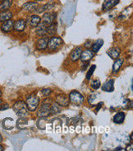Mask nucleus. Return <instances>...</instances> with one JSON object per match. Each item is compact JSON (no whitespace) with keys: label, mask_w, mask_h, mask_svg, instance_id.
Returning a JSON list of instances; mask_svg holds the SVG:
<instances>
[{"label":"nucleus","mask_w":133,"mask_h":151,"mask_svg":"<svg viewBox=\"0 0 133 151\" xmlns=\"http://www.w3.org/2000/svg\"><path fill=\"white\" fill-rule=\"evenodd\" d=\"M13 110L19 116H24L28 114L26 103L23 101H17L13 105Z\"/></svg>","instance_id":"f257e3e1"},{"label":"nucleus","mask_w":133,"mask_h":151,"mask_svg":"<svg viewBox=\"0 0 133 151\" xmlns=\"http://www.w3.org/2000/svg\"><path fill=\"white\" fill-rule=\"evenodd\" d=\"M40 102V98L38 96L35 95V94H31L26 98V106L28 108V111H35L36 110L38 105Z\"/></svg>","instance_id":"f03ea898"},{"label":"nucleus","mask_w":133,"mask_h":151,"mask_svg":"<svg viewBox=\"0 0 133 151\" xmlns=\"http://www.w3.org/2000/svg\"><path fill=\"white\" fill-rule=\"evenodd\" d=\"M63 44V39L59 37H53L48 41L47 48L49 50H56Z\"/></svg>","instance_id":"7ed1b4c3"},{"label":"nucleus","mask_w":133,"mask_h":151,"mask_svg":"<svg viewBox=\"0 0 133 151\" xmlns=\"http://www.w3.org/2000/svg\"><path fill=\"white\" fill-rule=\"evenodd\" d=\"M69 101L74 105L80 106L84 102V97L77 91H72L69 95Z\"/></svg>","instance_id":"20e7f679"},{"label":"nucleus","mask_w":133,"mask_h":151,"mask_svg":"<svg viewBox=\"0 0 133 151\" xmlns=\"http://www.w3.org/2000/svg\"><path fill=\"white\" fill-rule=\"evenodd\" d=\"M51 102H47V100L43 102L41 107L38 109L37 114L40 117H47L50 115V108H51Z\"/></svg>","instance_id":"39448f33"},{"label":"nucleus","mask_w":133,"mask_h":151,"mask_svg":"<svg viewBox=\"0 0 133 151\" xmlns=\"http://www.w3.org/2000/svg\"><path fill=\"white\" fill-rule=\"evenodd\" d=\"M57 17V12H45L44 14V16L42 17V22L44 23L45 25H50L53 23V22H55V19Z\"/></svg>","instance_id":"423d86ee"},{"label":"nucleus","mask_w":133,"mask_h":151,"mask_svg":"<svg viewBox=\"0 0 133 151\" xmlns=\"http://www.w3.org/2000/svg\"><path fill=\"white\" fill-rule=\"evenodd\" d=\"M41 17L38 15H31V16L28 17L27 20L26 21V24L31 27H36L37 26L41 23Z\"/></svg>","instance_id":"0eeeda50"},{"label":"nucleus","mask_w":133,"mask_h":151,"mask_svg":"<svg viewBox=\"0 0 133 151\" xmlns=\"http://www.w3.org/2000/svg\"><path fill=\"white\" fill-rule=\"evenodd\" d=\"M56 102L61 106H68L70 103L69 98L65 94H59L56 96Z\"/></svg>","instance_id":"6e6552de"},{"label":"nucleus","mask_w":133,"mask_h":151,"mask_svg":"<svg viewBox=\"0 0 133 151\" xmlns=\"http://www.w3.org/2000/svg\"><path fill=\"white\" fill-rule=\"evenodd\" d=\"M119 2L120 0H105L102 8L104 11H109L119 4Z\"/></svg>","instance_id":"1a4fd4ad"},{"label":"nucleus","mask_w":133,"mask_h":151,"mask_svg":"<svg viewBox=\"0 0 133 151\" xmlns=\"http://www.w3.org/2000/svg\"><path fill=\"white\" fill-rule=\"evenodd\" d=\"M94 55H95V53L93 52L92 50H85L84 51H81L80 59H81L82 62H88L94 57Z\"/></svg>","instance_id":"9d476101"},{"label":"nucleus","mask_w":133,"mask_h":151,"mask_svg":"<svg viewBox=\"0 0 133 151\" xmlns=\"http://www.w3.org/2000/svg\"><path fill=\"white\" fill-rule=\"evenodd\" d=\"M26 26V22L24 19H19V20H16L14 24H13V29L17 32H21L24 31L25 27Z\"/></svg>","instance_id":"9b49d317"},{"label":"nucleus","mask_w":133,"mask_h":151,"mask_svg":"<svg viewBox=\"0 0 133 151\" xmlns=\"http://www.w3.org/2000/svg\"><path fill=\"white\" fill-rule=\"evenodd\" d=\"M13 24H14V22L12 19L5 21V22H4V23L2 24V26H1V30L4 32H11L13 30Z\"/></svg>","instance_id":"f8f14e48"},{"label":"nucleus","mask_w":133,"mask_h":151,"mask_svg":"<svg viewBox=\"0 0 133 151\" xmlns=\"http://www.w3.org/2000/svg\"><path fill=\"white\" fill-rule=\"evenodd\" d=\"M38 6H39V4H37L36 2H27L23 4L22 9L26 12H34V11H36Z\"/></svg>","instance_id":"ddd939ff"},{"label":"nucleus","mask_w":133,"mask_h":151,"mask_svg":"<svg viewBox=\"0 0 133 151\" xmlns=\"http://www.w3.org/2000/svg\"><path fill=\"white\" fill-rule=\"evenodd\" d=\"M55 7V4L54 3H48V4H46L43 5V6H38L37 8L36 9V12H38V13H41V12H45V11H48V10H52L53 9V8Z\"/></svg>","instance_id":"4468645a"},{"label":"nucleus","mask_w":133,"mask_h":151,"mask_svg":"<svg viewBox=\"0 0 133 151\" xmlns=\"http://www.w3.org/2000/svg\"><path fill=\"white\" fill-rule=\"evenodd\" d=\"M81 51H82L81 47H77V48H75V49L73 50V51H72L71 55H70V58H71V60H72L73 62L77 61V60L80 59Z\"/></svg>","instance_id":"2eb2a0df"},{"label":"nucleus","mask_w":133,"mask_h":151,"mask_svg":"<svg viewBox=\"0 0 133 151\" xmlns=\"http://www.w3.org/2000/svg\"><path fill=\"white\" fill-rule=\"evenodd\" d=\"M12 16H13L12 12L11 11H9V10L0 12V22H4L5 21L12 19Z\"/></svg>","instance_id":"dca6fc26"},{"label":"nucleus","mask_w":133,"mask_h":151,"mask_svg":"<svg viewBox=\"0 0 133 151\" xmlns=\"http://www.w3.org/2000/svg\"><path fill=\"white\" fill-rule=\"evenodd\" d=\"M47 44H48V38H41L38 40L36 42V48L39 50H44L47 48Z\"/></svg>","instance_id":"f3484780"},{"label":"nucleus","mask_w":133,"mask_h":151,"mask_svg":"<svg viewBox=\"0 0 133 151\" xmlns=\"http://www.w3.org/2000/svg\"><path fill=\"white\" fill-rule=\"evenodd\" d=\"M47 29H48V26L47 25H45L43 22L40 23L37 26L36 33L39 36H41V37L45 36V35H47Z\"/></svg>","instance_id":"a211bd4d"},{"label":"nucleus","mask_w":133,"mask_h":151,"mask_svg":"<svg viewBox=\"0 0 133 151\" xmlns=\"http://www.w3.org/2000/svg\"><path fill=\"white\" fill-rule=\"evenodd\" d=\"M102 90H104L105 92H113L114 90V80L110 79L109 81H107L104 85L102 86Z\"/></svg>","instance_id":"6ab92c4d"},{"label":"nucleus","mask_w":133,"mask_h":151,"mask_svg":"<svg viewBox=\"0 0 133 151\" xmlns=\"http://www.w3.org/2000/svg\"><path fill=\"white\" fill-rule=\"evenodd\" d=\"M107 54L109 55L110 57L112 59H117L119 57L120 54H121V50L119 48H116V47H113V48H111L110 50H109L107 51Z\"/></svg>","instance_id":"aec40b11"},{"label":"nucleus","mask_w":133,"mask_h":151,"mask_svg":"<svg viewBox=\"0 0 133 151\" xmlns=\"http://www.w3.org/2000/svg\"><path fill=\"white\" fill-rule=\"evenodd\" d=\"M122 65H123V60H122V59H118V58H117V60H116V61L114 62V64H113V70H112L113 74H117V72L120 70Z\"/></svg>","instance_id":"412c9836"},{"label":"nucleus","mask_w":133,"mask_h":151,"mask_svg":"<svg viewBox=\"0 0 133 151\" xmlns=\"http://www.w3.org/2000/svg\"><path fill=\"white\" fill-rule=\"evenodd\" d=\"M12 0H4L0 2V12L6 11L12 7Z\"/></svg>","instance_id":"4be33fe9"},{"label":"nucleus","mask_w":133,"mask_h":151,"mask_svg":"<svg viewBox=\"0 0 133 151\" xmlns=\"http://www.w3.org/2000/svg\"><path fill=\"white\" fill-rule=\"evenodd\" d=\"M124 120H125V113L122 111L117 112V114L113 116V122L116 124H122L124 122Z\"/></svg>","instance_id":"5701e85b"},{"label":"nucleus","mask_w":133,"mask_h":151,"mask_svg":"<svg viewBox=\"0 0 133 151\" xmlns=\"http://www.w3.org/2000/svg\"><path fill=\"white\" fill-rule=\"evenodd\" d=\"M104 45V41L102 40V39H99V40H97L94 44H93L91 46H92V51L94 53H95V52H98L99 51V50L100 49L101 47L103 46Z\"/></svg>","instance_id":"b1692460"},{"label":"nucleus","mask_w":133,"mask_h":151,"mask_svg":"<svg viewBox=\"0 0 133 151\" xmlns=\"http://www.w3.org/2000/svg\"><path fill=\"white\" fill-rule=\"evenodd\" d=\"M57 30V23L55 22H53V23L48 26V29H47V35L48 36H53L56 33Z\"/></svg>","instance_id":"393cba45"},{"label":"nucleus","mask_w":133,"mask_h":151,"mask_svg":"<svg viewBox=\"0 0 133 151\" xmlns=\"http://www.w3.org/2000/svg\"><path fill=\"white\" fill-rule=\"evenodd\" d=\"M27 119L26 118H20L16 122V127H18L20 130H24L26 127L27 126Z\"/></svg>","instance_id":"a878e982"},{"label":"nucleus","mask_w":133,"mask_h":151,"mask_svg":"<svg viewBox=\"0 0 133 151\" xmlns=\"http://www.w3.org/2000/svg\"><path fill=\"white\" fill-rule=\"evenodd\" d=\"M61 111L60 106L57 103V102H54L53 104L51 105V108H50V115L57 114V113H59Z\"/></svg>","instance_id":"bb28decb"},{"label":"nucleus","mask_w":133,"mask_h":151,"mask_svg":"<svg viewBox=\"0 0 133 151\" xmlns=\"http://www.w3.org/2000/svg\"><path fill=\"white\" fill-rule=\"evenodd\" d=\"M46 125H47V123H46V120L44 119V117H41L37 122V127L40 130H45Z\"/></svg>","instance_id":"cd10ccee"},{"label":"nucleus","mask_w":133,"mask_h":151,"mask_svg":"<svg viewBox=\"0 0 133 151\" xmlns=\"http://www.w3.org/2000/svg\"><path fill=\"white\" fill-rule=\"evenodd\" d=\"M95 69H96V65H91V67L90 68V70H89V71L87 72V74H86V79H87V80H89V79L91 78L93 73L95 72Z\"/></svg>","instance_id":"c85d7f7f"},{"label":"nucleus","mask_w":133,"mask_h":151,"mask_svg":"<svg viewBox=\"0 0 133 151\" xmlns=\"http://www.w3.org/2000/svg\"><path fill=\"white\" fill-rule=\"evenodd\" d=\"M100 80H94V81L91 82V83H90V86H91V88H92L93 89H98L100 87Z\"/></svg>","instance_id":"c756f323"},{"label":"nucleus","mask_w":133,"mask_h":151,"mask_svg":"<svg viewBox=\"0 0 133 151\" xmlns=\"http://www.w3.org/2000/svg\"><path fill=\"white\" fill-rule=\"evenodd\" d=\"M41 92H42V93L44 94V96H45V97H48V95L51 93L52 90L50 89V88H45V89L42 90Z\"/></svg>","instance_id":"7c9ffc66"},{"label":"nucleus","mask_w":133,"mask_h":151,"mask_svg":"<svg viewBox=\"0 0 133 151\" xmlns=\"http://www.w3.org/2000/svg\"><path fill=\"white\" fill-rule=\"evenodd\" d=\"M95 99H96V95H90L88 98L89 103L92 104V102L95 101Z\"/></svg>","instance_id":"2f4dec72"},{"label":"nucleus","mask_w":133,"mask_h":151,"mask_svg":"<svg viewBox=\"0 0 133 151\" xmlns=\"http://www.w3.org/2000/svg\"><path fill=\"white\" fill-rule=\"evenodd\" d=\"M8 107H9V106H8V104H7V103H5L4 105H3V106L0 107V110H1V111L7 110V109H8Z\"/></svg>","instance_id":"473e14b6"},{"label":"nucleus","mask_w":133,"mask_h":151,"mask_svg":"<svg viewBox=\"0 0 133 151\" xmlns=\"http://www.w3.org/2000/svg\"><path fill=\"white\" fill-rule=\"evenodd\" d=\"M91 42L90 41H87V42H85V45H84V46H85L86 49H90V47H91Z\"/></svg>","instance_id":"72a5a7b5"},{"label":"nucleus","mask_w":133,"mask_h":151,"mask_svg":"<svg viewBox=\"0 0 133 151\" xmlns=\"http://www.w3.org/2000/svg\"><path fill=\"white\" fill-rule=\"evenodd\" d=\"M102 105H103V102H99V103H98V105H97V106H96V112H98V111H99V110H100V109L101 108Z\"/></svg>","instance_id":"f704fd0d"},{"label":"nucleus","mask_w":133,"mask_h":151,"mask_svg":"<svg viewBox=\"0 0 133 151\" xmlns=\"http://www.w3.org/2000/svg\"><path fill=\"white\" fill-rule=\"evenodd\" d=\"M116 150H124V149H122V148H121V147H118L116 149Z\"/></svg>","instance_id":"c9c22d12"},{"label":"nucleus","mask_w":133,"mask_h":151,"mask_svg":"<svg viewBox=\"0 0 133 151\" xmlns=\"http://www.w3.org/2000/svg\"><path fill=\"white\" fill-rule=\"evenodd\" d=\"M4 146H2L1 145H0V151H3L4 150Z\"/></svg>","instance_id":"e433bc0d"},{"label":"nucleus","mask_w":133,"mask_h":151,"mask_svg":"<svg viewBox=\"0 0 133 151\" xmlns=\"http://www.w3.org/2000/svg\"><path fill=\"white\" fill-rule=\"evenodd\" d=\"M3 141V137H2V135H0V142H2Z\"/></svg>","instance_id":"4c0bfd02"},{"label":"nucleus","mask_w":133,"mask_h":151,"mask_svg":"<svg viewBox=\"0 0 133 151\" xmlns=\"http://www.w3.org/2000/svg\"><path fill=\"white\" fill-rule=\"evenodd\" d=\"M2 96V92H1V90H0V97Z\"/></svg>","instance_id":"58836bf2"},{"label":"nucleus","mask_w":133,"mask_h":151,"mask_svg":"<svg viewBox=\"0 0 133 151\" xmlns=\"http://www.w3.org/2000/svg\"><path fill=\"white\" fill-rule=\"evenodd\" d=\"M34 1H36V2H37V1H42V0H34Z\"/></svg>","instance_id":"ea45409f"},{"label":"nucleus","mask_w":133,"mask_h":151,"mask_svg":"<svg viewBox=\"0 0 133 151\" xmlns=\"http://www.w3.org/2000/svg\"><path fill=\"white\" fill-rule=\"evenodd\" d=\"M1 103H2V100L0 99V104H1Z\"/></svg>","instance_id":"a19ab883"},{"label":"nucleus","mask_w":133,"mask_h":151,"mask_svg":"<svg viewBox=\"0 0 133 151\" xmlns=\"http://www.w3.org/2000/svg\"><path fill=\"white\" fill-rule=\"evenodd\" d=\"M2 1H4V0H0V2H2Z\"/></svg>","instance_id":"79ce46f5"}]
</instances>
